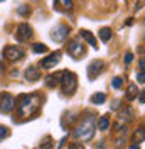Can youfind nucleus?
Wrapping results in <instances>:
<instances>
[{"label": "nucleus", "mask_w": 145, "mask_h": 149, "mask_svg": "<svg viewBox=\"0 0 145 149\" xmlns=\"http://www.w3.org/2000/svg\"><path fill=\"white\" fill-rule=\"evenodd\" d=\"M9 127H5V125H0V139H5V137H9Z\"/></svg>", "instance_id": "obj_25"}, {"label": "nucleus", "mask_w": 145, "mask_h": 149, "mask_svg": "<svg viewBox=\"0 0 145 149\" xmlns=\"http://www.w3.org/2000/svg\"><path fill=\"white\" fill-rule=\"evenodd\" d=\"M115 148L117 149H123L125 148V137H118V139L115 141Z\"/></svg>", "instance_id": "obj_26"}, {"label": "nucleus", "mask_w": 145, "mask_h": 149, "mask_svg": "<svg viewBox=\"0 0 145 149\" xmlns=\"http://www.w3.org/2000/svg\"><path fill=\"white\" fill-rule=\"evenodd\" d=\"M3 56H5L9 61H17L20 58H24V51L17 46H7L3 49Z\"/></svg>", "instance_id": "obj_8"}, {"label": "nucleus", "mask_w": 145, "mask_h": 149, "mask_svg": "<svg viewBox=\"0 0 145 149\" xmlns=\"http://www.w3.org/2000/svg\"><path fill=\"white\" fill-rule=\"evenodd\" d=\"M61 88H63L64 95H74L76 88H78V78L72 71H63L61 73Z\"/></svg>", "instance_id": "obj_3"}, {"label": "nucleus", "mask_w": 145, "mask_h": 149, "mask_svg": "<svg viewBox=\"0 0 145 149\" xmlns=\"http://www.w3.org/2000/svg\"><path fill=\"white\" fill-rule=\"evenodd\" d=\"M138 66L142 68V71H145V58H144V59H140V61H138Z\"/></svg>", "instance_id": "obj_30"}, {"label": "nucleus", "mask_w": 145, "mask_h": 149, "mask_svg": "<svg viewBox=\"0 0 145 149\" xmlns=\"http://www.w3.org/2000/svg\"><path fill=\"white\" fill-rule=\"evenodd\" d=\"M122 85H123V80H122L120 76H115V78L111 80V86H113V88H117V90L122 88Z\"/></svg>", "instance_id": "obj_24"}, {"label": "nucleus", "mask_w": 145, "mask_h": 149, "mask_svg": "<svg viewBox=\"0 0 145 149\" xmlns=\"http://www.w3.org/2000/svg\"><path fill=\"white\" fill-rule=\"evenodd\" d=\"M132 61H133V54H132V53H127V54H125V63L130 65Z\"/></svg>", "instance_id": "obj_28"}, {"label": "nucleus", "mask_w": 145, "mask_h": 149, "mask_svg": "<svg viewBox=\"0 0 145 149\" xmlns=\"http://www.w3.org/2000/svg\"><path fill=\"white\" fill-rule=\"evenodd\" d=\"M111 36H113V31L110 27H101L100 29V39L103 42H108L110 39H111Z\"/></svg>", "instance_id": "obj_15"}, {"label": "nucleus", "mask_w": 145, "mask_h": 149, "mask_svg": "<svg viewBox=\"0 0 145 149\" xmlns=\"http://www.w3.org/2000/svg\"><path fill=\"white\" fill-rule=\"evenodd\" d=\"M41 78V71L34 68V66H29L27 70H26V80L27 81H37Z\"/></svg>", "instance_id": "obj_13"}, {"label": "nucleus", "mask_w": 145, "mask_h": 149, "mask_svg": "<svg viewBox=\"0 0 145 149\" xmlns=\"http://www.w3.org/2000/svg\"><path fill=\"white\" fill-rule=\"evenodd\" d=\"M137 80H138V83H145V73L144 71H140V73L137 74Z\"/></svg>", "instance_id": "obj_27"}, {"label": "nucleus", "mask_w": 145, "mask_h": 149, "mask_svg": "<svg viewBox=\"0 0 145 149\" xmlns=\"http://www.w3.org/2000/svg\"><path fill=\"white\" fill-rule=\"evenodd\" d=\"M118 107H120V100H115V102H113V105H111V109L115 110V109H118Z\"/></svg>", "instance_id": "obj_32"}, {"label": "nucleus", "mask_w": 145, "mask_h": 149, "mask_svg": "<svg viewBox=\"0 0 145 149\" xmlns=\"http://www.w3.org/2000/svg\"><path fill=\"white\" fill-rule=\"evenodd\" d=\"M108 127H110V119L108 117H100V120H98V129L106 130Z\"/></svg>", "instance_id": "obj_20"}, {"label": "nucleus", "mask_w": 145, "mask_h": 149, "mask_svg": "<svg viewBox=\"0 0 145 149\" xmlns=\"http://www.w3.org/2000/svg\"><path fill=\"white\" fill-rule=\"evenodd\" d=\"M79 36H81L83 39L86 41V42H90L91 46L95 47V49H98V42H96V37L93 36L90 31H86V29H81V31H79Z\"/></svg>", "instance_id": "obj_12"}, {"label": "nucleus", "mask_w": 145, "mask_h": 149, "mask_svg": "<svg viewBox=\"0 0 145 149\" xmlns=\"http://www.w3.org/2000/svg\"><path fill=\"white\" fill-rule=\"evenodd\" d=\"M130 149H140V146H138V144H133V146H132Z\"/></svg>", "instance_id": "obj_33"}, {"label": "nucleus", "mask_w": 145, "mask_h": 149, "mask_svg": "<svg viewBox=\"0 0 145 149\" xmlns=\"http://www.w3.org/2000/svg\"><path fill=\"white\" fill-rule=\"evenodd\" d=\"M32 37V27L29 26V24H20L15 31V39H17L19 42H26Z\"/></svg>", "instance_id": "obj_6"}, {"label": "nucleus", "mask_w": 145, "mask_h": 149, "mask_svg": "<svg viewBox=\"0 0 145 149\" xmlns=\"http://www.w3.org/2000/svg\"><path fill=\"white\" fill-rule=\"evenodd\" d=\"M91 102L95 103V105H101V103L106 102V95H105V93H95V95L91 97Z\"/></svg>", "instance_id": "obj_16"}, {"label": "nucleus", "mask_w": 145, "mask_h": 149, "mask_svg": "<svg viewBox=\"0 0 145 149\" xmlns=\"http://www.w3.org/2000/svg\"><path fill=\"white\" fill-rule=\"evenodd\" d=\"M137 97V86L133 83H130L128 85V88H127V98L128 100H133Z\"/></svg>", "instance_id": "obj_19"}, {"label": "nucleus", "mask_w": 145, "mask_h": 149, "mask_svg": "<svg viewBox=\"0 0 145 149\" xmlns=\"http://www.w3.org/2000/svg\"><path fill=\"white\" fill-rule=\"evenodd\" d=\"M144 130H145V125H144Z\"/></svg>", "instance_id": "obj_34"}, {"label": "nucleus", "mask_w": 145, "mask_h": 149, "mask_svg": "<svg viewBox=\"0 0 145 149\" xmlns=\"http://www.w3.org/2000/svg\"><path fill=\"white\" fill-rule=\"evenodd\" d=\"M95 127H96V124H95V115H88V117H84V119L74 127L72 136L79 141H90L91 137H93V134H95Z\"/></svg>", "instance_id": "obj_2"}, {"label": "nucleus", "mask_w": 145, "mask_h": 149, "mask_svg": "<svg viewBox=\"0 0 145 149\" xmlns=\"http://www.w3.org/2000/svg\"><path fill=\"white\" fill-rule=\"evenodd\" d=\"M41 107V97L37 93L32 95H20L17 100V109H19V115L27 119L30 115H34Z\"/></svg>", "instance_id": "obj_1"}, {"label": "nucleus", "mask_w": 145, "mask_h": 149, "mask_svg": "<svg viewBox=\"0 0 145 149\" xmlns=\"http://www.w3.org/2000/svg\"><path fill=\"white\" fill-rule=\"evenodd\" d=\"M138 100H140L142 103H145V90H142V92H140V95H138Z\"/></svg>", "instance_id": "obj_29"}, {"label": "nucleus", "mask_w": 145, "mask_h": 149, "mask_svg": "<svg viewBox=\"0 0 145 149\" xmlns=\"http://www.w3.org/2000/svg\"><path fill=\"white\" fill-rule=\"evenodd\" d=\"M17 12L22 15V17H27V15H30V9H29L27 5H20L17 9Z\"/></svg>", "instance_id": "obj_23"}, {"label": "nucleus", "mask_w": 145, "mask_h": 149, "mask_svg": "<svg viewBox=\"0 0 145 149\" xmlns=\"http://www.w3.org/2000/svg\"><path fill=\"white\" fill-rule=\"evenodd\" d=\"M133 141H135V144L144 142L145 141V130L144 129H137L135 132H133Z\"/></svg>", "instance_id": "obj_18"}, {"label": "nucleus", "mask_w": 145, "mask_h": 149, "mask_svg": "<svg viewBox=\"0 0 145 149\" xmlns=\"http://www.w3.org/2000/svg\"><path fill=\"white\" fill-rule=\"evenodd\" d=\"M14 107H15V98H14V95H10V93H7V92L0 93V110L5 112V113H9V112L14 110Z\"/></svg>", "instance_id": "obj_5"}, {"label": "nucleus", "mask_w": 145, "mask_h": 149, "mask_svg": "<svg viewBox=\"0 0 145 149\" xmlns=\"http://www.w3.org/2000/svg\"><path fill=\"white\" fill-rule=\"evenodd\" d=\"M69 149H84L81 146V144H71V146H69Z\"/></svg>", "instance_id": "obj_31"}, {"label": "nucleus", "mask_w": 145, "mask_h": 149, "mask_svg": "<svg viewBox=\"0 0 145 149\" xmlns=\"http://www.w3.org/2000/svg\"><path fill=\"white\" fill-rule=\"evenodd\" d=\"M54 144H52V139L51 137H46L42 142H41V149H52Z\"/></svg>", "instance_id": "obj_22"}, {"label": "nucleus", "mask_w": 145, "mask_h": 149, "mask_svg": "<svg viewBox=\"0 0 145 149\" xmlns=\"http://www.w3.org/2000/svg\"><path fill=\"white\" fill-rule=\"evenodd\" d=\"M68 53H69L71 58L79 59V58H83V56L86 54V47H84V44L79 39H71L69 44H68Z\"/></svg>", "instance_id": "obj_4"}, {"label": "nucleus", "mask_w": 145, "mask_h": 149, "mask_svg": "<svg viewBox=\"0 0 145 149\" xmlns=\"http://www.w3.org/2000/svg\"><path fill=\"white\" fill-rule=\"evenodd\" d=\"M32 51L37 53V54H41V53H47V46H46V44H41V42H36V44L32 46Z\"/></svg>", "instance_id": "obj_21"}, {"label": "nucleus", "mask_w": 145, "mask_h": 149, "mask_svg": "<svg viewBox=\"0 0 145 149\" xmlns=\"http://www.w3.org/2000/svg\"><path fill=\"white\" fill-rule=\"evenodd\" d=\"M59 61H61V53L57 51V53H52V54H49L47 58H44V59L41 61V66H42L44 70H51V68H54Z\"/></svg>", "instance_id": "obj_9"}, {"label": "nucleus", "mask_w": 145, "mask_h": 149, "mask_svg": "<svg viewBox=\"0 0 145 149\" xmlns=\"http://www.w3.org/2000/svg\"><path fill=\"white\" fill-rule=\"evenodd\" d=\"M120 119H125V120H132V119H133V109H130V107L123 109V110L120 112Z\"/></svg>", "instance_id": "obj_17"}, {"label": "nucleus", "mask_w": 145, "mask_h": 149, "mask_svg": "<svg viewBox=\"0 0 145 149\" xmlns=\"http://www.w3.org/2000/svg\"><path fill=\"white\" fill-rule=\"evenodd\" d=\"M54 9L57 12H69L72 10V0H54Z\"/></svg>", "instance_id": "obj_11"}, {"label": "nucleus", "mask_w": 145, "mask_h": 149, "mask_svg": "<svg viewBox=\"0 0 145 149\" xmlns=\"http://www.w3.org/2000/svg\"><path fill=\"white\" fill-rule=\"evenodd\" d=\"M69 36V27L68 26H57V27L51 32V39L56 42H63L66 41V37Z\"/></svg>", "instance_id": "obj_7"}, {"label": "nucleus", "mask_w": 145, "mask_h": 149, "mask_svg": "<svg viewBox=\"0 0 145 149\" xmlns=\"http://www.w3.org/2000/svg\"><path fill=\"white\" fill-rule=\"evenodd\" d=\"M103 66H105V65H103V61H100V59H98V61H93V63L88 66V74H90L91 80H93V78H96V76L103 71Z\"/></svg>", "instance_id": "obj_10"}, {"label": "nucleus", "mask_w": 145, "mask_h": 149, "mask_svg": "<svg viewBox=\"0 0 145 149\" xmlns=\"http://www.w3.org/2000/svg\"><path fill=\"white\" fill-rule=\"evenodd\" d=\"M59 78H61V74H49V76L46 78V85H47L49 88H56V86L59 85Z\"/></svg>", "instance_id": "obj_14"}, {"label": "nucleus", "mask_w": 145, "mask_h": 149, "mask_svg": "<svg viewBox=\"0 0 145 149\" xmlns=\"http://www.w3.org/2000/svg\"><path fill=\"white\" fill-rule=\"evenodd\" d=\"M0 2H3V0H0Z\"/></svg>", "instance_id": "obj_35"}]
</instances>
